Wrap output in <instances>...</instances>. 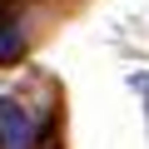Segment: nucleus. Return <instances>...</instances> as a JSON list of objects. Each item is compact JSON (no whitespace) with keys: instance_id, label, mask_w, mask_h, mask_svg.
I'll list each match as a JSON object with an SVG mask.
<instances>
[{"instance_id":"1","label":"nucleus","mask_w":149,"mask_h":149,"mask_svg":"<svg viewBox=\"0 0 149 149\" xmlns=\"http://www.w3.org/2000/svg\"><path fill=\"white\" fill-rule=\"evenodd\" d=\"M40 144V119L10 100V95H0V149H35Z\"/></svg>"},{"instance_id":"2","label":"nucleus","mask_w":149,"mask_h":149,"mask_svg":"<svg viewBox=\"0 0 149 149\" xmlns=\"http://www.w3.org/2000/svg\"><path fill=\"white\" fill-rule=\"evenodd\" d=\"M15 60H25V30H20L15 5L0 0V65H15Z\"/></svg>"}]
</instances>
